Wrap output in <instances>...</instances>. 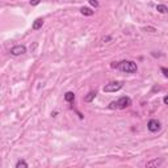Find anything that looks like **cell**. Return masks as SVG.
<instances>
[{
	"label": "cell",
	"mask_w": 168,
	"mask_h": 168,
	"mask_svg": "<svg viewBox=\"0 0 168 168\" xmlns=\"http://www.w3.org/2000/svg\"><path fill=\"white\" fill-rule=\"evenodd\" d=\"M110 67L113 68H120L122 72H126V74H134L138 71V67H136V63L133 62V60H122L120 63H116L113 62L110 64Z\"/></svg>",
	"instance_id": "1"
},
{
	"label": "cell",
	"mask_w": 168,
	"mask_h": 168,
	"mask_svg": "<svg viewBox=\"0 0 168 168\" xmlns=\"http://www.w3.org/2000/svg\"><path fill=\"white\" fill-rule=\"evenodd\" d=\"M131 105V99L127 96H123V97H120L117 101H112L109 104V109H126L127 106Z\"/></svg>",
	"instance_id": "2"
},
{
	"label": "cell",
	"mask_w": 168,
	"mask_h": 168,
	"mask_svg": "<svg viewBox=\"0 0 168 168\" xmlns=\"http://www.w3.org/2000/svg\"><path fill=\"white\" fill-rule=\"evenodd\" d=\"M122 85H123L122 81H110V83L105 84L102 91L104 92H117L122 88Z\"/></svg>",
	"instance_id": "3"
},
{
	"label": "cell",
	"mask_w": 168,
	"mask_h": 168,
	"mask_svg": "<svg viewBox=\"0 0 168 168\" xmlns=\"http://www.w3.org/2000/svg\"><path fill=\"white\" fill-rule=\"evenodd\" d=\"M26 52V47L24 46V45H16V46H13L12 49H10V54L15 55V57H17V55H22Z\"/></svg>",
	"instance_id": "4"
},
{
	"label": "cell",
	"mask_w": 168,
	"mask_h": 168,
	"mask_svg": "<svg viewBox=\"0 0 168 168\" xmlns=\"http://www.w3.org/2000/svg\"><path fill=\"white\" fill-rule=\"evenodd\" d=\"M147 129H148L151 133H156L160 130V122L158 120H150L147 123Z\"/></svg>",
	"instance_id": "5"
},
{
	"label": "cell",
	"mask_w": 168,
	"mask_h": 168,
	"mask_svg": "<svg viewBox=\"0 0 168 168\" xmlns=\"http://www.w3.org/2000/svg\"><path fill=\"white\" fill-rule=\"evenodd\" d=\"M163 162H164V159H163V158H156V159H152V160H150V162L146 163V168H158Z\"/></svg>",
	"instance_id": "6"
},
{
	"label": "cell",
	"mask_w": 168,
	"mask_h": 168,
	"mask_svg": "<svg viewBox=\"0 0 168 168\" xmlns=\"http://www.w3.org/2000/svg\"><path fill=\"white\" fill-rule=\"evenodd\" d=\"M42 25H43V20H42V18H36L32 28H33V30H38V29L42 28Z\"/></svg>",
	"instance_id": "7"
},
{
	"label": "cell",
	"mask_w": 168,
	"mask_h": 168,
	"mask_svg": "<svg viewBox=\"0 0 168 168\" xmlns=\"http://www.w3.org/2000/svg\"><path fill=\"white\" fill-rule=\"evenodd\" d=\"M96 94H97V93H96V91H91L88 94H87L85 97H84V101H85V102H91V101H93L94 97H96Z\"/></svg>",
	"instance_id": "8"
},
{
	"label": "cell",
	"mask_w": 168,
	"mask_h": 168,
	"mask_svg": "<svg viewBox=\"0 0 168 168\" xmlns=\"http://www.w3.org/2000/svg\"><path fill=\"white\" fill-rule=\"evenodd\" d=\"M64 100L67 102H72L75 100V93L74 92H66L64 93Z\"/></svg>",
	"instance_id": "9"
},
{
	"label": "cell",
	"mask_w": 168,
	"mask_h": 168,
	"mask_svg": "<svg viewBox=\"0 0 168 168\" xmlns=\"http://www.w3.org/2000/svg\"><path fill=\"white\" fill-rule=\"evenodd\" d=\"M80 12H81V15H84V16H93V10L92 9H89V8H87V7H83L80 9Z\"/></svg>",
	"instance_id": "10"
},
{
	"label": "cell",
	"mask_w": 168,
	"mask_h": 168,
	"mask_svg": "<svg viewBox=\"0 0 168 168\" xmlns=\"http://www.w3.org/2000/svg\"><path fill=\"white\" fill-rule=\"evenodd\" d=\"M156 10H158V12H160V13H167L168 12V7H165V5H163V4H158L156 5Z\"/></svg>",
	"instance_id": "11"
},
{
	"label": "cell",
	"mask_w": 168,
	"mask_h": 168,
	"mask_svg": "<svg viewBox=\"0 0 168 168\" xmlns=\"http://www.w3.org/2000/svg\"><path fill=\"white\" fill-rule=\"evenodd\" d=\"M16 168H29V167L25 160H18V162L16 163Z\"/></svg>",
	"instance_id": "12"
},
{
	"label": "cell",
	"mask_w": 168,
	"mask_h": 168,
	"mask_svg": "<svg viewBox=\"0 0 168 168\" xmlns=\"http://www.w3.org/2000/svg\"><path fill=\"white\" fill-rule=\"evenodd\" d=\"M89 4H91L92 5V7H94V8H97V7H99V1H96V0H89Z\"/></svg>",
	"instance_id": "13"
},
{
	"label": "cell",
	"mask_w": 168,
	"mask_h": 168,
	"mask_svg": "<svg viewBox=\"0 0 168 168\" xmlns=\"http://www.w3.org/2000/svg\"><path fill=\"white\" fill-rule=\"evenodd\" d=\"M162 72L164 74V76H165V78H168V68H165V67H162Z\"/></svg>",
	"instance_id": "14"
},
{
	"label": "cell",
	"mask_w": 168,
	"mask_h": 168,
	"mask_svg": "<svg viewBox=\"0 0 168 168\" xmlns=\"http://www.w3.org/2000/svg\"><path fill=\"white\" fill-rule=\"evenodd\" d=\"M163 102H164L165 105H168V94H167V96H164V99H163Z\"/></svg>",
	"instance_id": "15"
},
{
	"label": "cell",
	"mask_w": 168,
	"mask_h": 168,
	"mask_svg": "<svg viewBox=\"0 0 168 168\" xmlns=\"http://www.w3.org/2000/svg\"><path fill=\"white\" fill-rule=\"evenodd\" d=\"M144 30H151V32H156V29H155V28H150V26H148V28H144Z\"/></svg>",
	"instance_id": "16"
},
{
	"label": "cell",
	"mask_w": 168,
	"mask_h": 168,
	"mask_svg": "<svg viewBox=\"0 0 168 168\" xmlns=\"http://www.w3.org/2000/svg\"><path fill=\"white\" fill-rule=\"evenodd\" d=\"M39 1H30V5H33V7H36V5H38Z\"/></svg>",
	"instance_id": "17"
}]
</instances>
